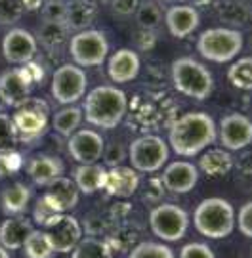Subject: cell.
Masks as SVG:
<instances>
[{
	"mask_svg": "<svg viewBox=\"0 0 252 258\" xmlns=\"http://www.w3.org/2000/svg\"><path fill=\"white\" fill-rule=\"evenodd\" d=\"M216 122L210 115L193 111L172 122L168 130V149L180 157H195L199 151L214 144Z\"/></svg>",
	"mask_w": 252,
	"mask_h": 258,
	"instance_id": "cell-1",
	"label": "cell"
},
{
	"mask_svg": "<svg viewBox=\"0 0 252 258\" xmlns=\"http://www.w3.org/2000/svg\"><path fill=\"white\" fill-rule=\"evenodd\" d=\"M126 111H128V98L124 90L111 84H100L84 98L82 119L94 124L96 128L111 130L117 128L124 120Z\"/></svg>",
	"mask_w": 252,
	"mask_h": 258,
	"instance_id": "cell-2",
	"label": "cell"
},
{
	"mask_svg": "<svg viewBox=\"0 0 252 258\" xmlns=\"http://www.w3.org/2000/svg\"><path fill=\"white\" fill-rule=\"evenodd\" d=\"M193 224L201 235L208 239H224L235 228V209L227 199L208 197L195 207Z\"/></svg>",
	"mask_w": 252,
	"mask_h": 258,
	"instance_id": "cell-3",
	"label": "cell"
},
{
	"mask_svg": "<svg viewBox=\"0 0 252 258\" xmlns=\"http://www.w3.org/2000/svg\"><path fill=\"white\" fill-rule=\"evenodd\" d=\"M172 84L180 94L193 100H206L214 90V77L193 57H178L170 65Z\"/></svg>",
	"mask_w": 252,
	"mask_h": 258,
	"instance_id": "cell-4",
	"label": "cell"
},
{
	"mask_svg": "<svg viewBox=\"0 0 252 258\" xmlns=\"http://www.w3.org/2000/svg\"><path fill=\"white\" fill-rule=\"evenodd\" d=\"M244 37L239 29L212 27L203 31L197 38V52L212 63H227L241 54Z\"/></svg>",
	"mask_w": 252,
	"mask_h": 258,
	"instance_id": "cell-5",
	"label": "cell"
},
{
	"mask_svg": "<svg viewBox=\"0 0 252 258\" xmlns=\"http://www.w3.org/2000/svg\"><path fill=\"white\" fill-rule=\"evenodd\" d=\"M10 119L18 142H33L46 134L50 105L40 98L29 96L16 107V113L10 115Z\"/></svg>",
	"mask_w": 252,
	"mask_h": 258,
	"instance_id": "cell-6",
	"label": "cell"
},
{
	"mask_svg": "<svg viewBox=\"0 0 252 258\" xmlns=\"http://www.w3.org/2000/svg\"><path fill=\"white\" fill-rule=\"evenodd\" d=\"M170 149L164 138L147 134L140 136L130 144L128 148V157H130V165L136 172H157L168 163Z\"/></svg>",
	"mask_w": 252,
	"mask_h": 258,
	"instance_id": "cell-7",
	"label": "cell"
},
{
	"mask_svg": "<svg viewBox=\"0 0 252 258\" xmlns=\"http://www.w3.org/2000/svg\"><path fill=\"white\" fill-rule=\"evenodd\" d=\"M69 52L78 67H98L109 55V42L102 31L84 29L69 40Z\"/></svg>",
	"mask_w": 252,
	"mask_h": 258,
	"instance_id": "cell-8",
	"label": "cell"
},
{
	"mask_svg": "<svg viewBox=\"0 0 252 258\" xmlns=\"http://www.w3.org/2000/svg\"><path fill=\"white\" fill-rule=\"evenodd\" d=\"M149 228L155 237L166 243H174L186 237L189 228V216L187 212L172 203H162L155 207L149 214Z\"/></svg>",
	"mask_w": 252,
	"mask_h": 258,
	"instance_id": "cell-9",
	"label": "cell"
},
{
	"mask_svg": "<svg viewBox=\"0 0 252 258\" xmlns=\"http://www.w3.org/2000/svg\"><path fill=\"white\" fill-rule=\"evenodd\" d=\"M82 224L67 212H59L42 226V233L54 254L71 252L76 247V243L82 239Z\"/></svg>",
	"mask_w": 252,
	"mask_h": 258,
	"instance_id": "cell-10",
	"label": "cell"
},
{
	"mask_svg": "<svg viewBox=\"0 0 252 258\" xmlns=\"http://www.w3.org/2000/svg\"><path fill=\"white\" fill-rule=\"evenodd\" d=\"M88 79L82 67L75 63L59 65L52 75V96L61 105H73L86 92Z\"/></svg>",
	"mask_w": 252,
	"mask_h": 258,
	"instance_id": "cell-11",
	"label": "cell"
},
{
	"mask_svg": "<svg viewBox=\"0 0 252 258\" xmlns=\"http://www.w3.org/2000/svg\"><path fill=\"white\" fill-rule=\"evenodd\" d=\"M33 83L35 75L25 65L6 69L0 75V100L10 107H18L19 103L31 96Z\"/></svg>",
	"mask_w": 252,
	"mask_h": 258,
	"instance_id": "cell-12",
	"label": "cell"
},
{
	"mask_svg": "<svg viewBox=\"0 0 252 258\" xmlns=\"http://www.w3.org/2000/svg\"><path fill=\"white\" fill-rule=\"evenodd\" d=\"M38 42L25 29H10L2 38V55L8 63L27 65L37 54Z\"/></svg>",
	"mask_w": 252,
	"mask_h": 258,
	"instance_id": "cell-13",
	"label": "cell"
},
{
	"mask_svg": "<svg viewBox=\"0 0 252 258\" xmlns=\"http://www.w3.org/2000/svg\"><path fill=\"white\" fill-rule=\"evenodd\" d=\"M220 142L229 151H241L252 142V122L243 113H231L220 120Z\"/></svg>",
	"mask_w": 252,
	"mask_h": 258,
	"instance_id": "cell-14",
	"label": "cell"
},
{
	"mask_svg": "<svg viewBox=\"0 0 252 258\" xmlns=\"http://www.w3.org/2000/svg\"><path fill=\"white\" fill-rule=\"evenodd\" d=\"M103 138L96 130L84 128L76 130L69 138V153L80 165H92L102 159L103 153Z\"/></svg>",
	"mask_w": 252,
	"mask_h": 258,
	"instance_id": "cell-15",
	"label": "cell"
},
{
	"mask_svg": "<svg viewBox=\"0 0 252 258\" xmlns=\"http://www.w3.org/2000/svg\"><path fill=\"white\" fill-rule=\"evenodd\" d=\"M199 182V166L187 161H174L164 165V172L160 178L162 187L170 194H189Z\"/></svg>",
	"mask_w": 252,
	"mask_h": 258,
	"instance_id": "cell-16",
	"label": "cell"
},
{
	"mask_svg": "<svg viewBox=\"0 0 252 258\" xmlns=\"http://www.w3.org/2000/svg\"><path fill=\"white\" fill-rule=\"evenodd\" d=\"M140 172H136L132 166H113L107 170L103 191L109 197L128 199L140 189Z\"/></svg>",
	"mask_w": 252,
	"mask_h": 258,
	"instance_id": "cell-17",
	"label": "cell"
},
{
	"mask_svg": "<svg viewBox=\"0 0 252 258\" xmlns=\"http://www.w3.org/2000/svg\"><path fill=\"white\" fill-rule=\"evenodd\" d=\"M164 23L170 35L176 38H186L201 25V12L189 4H174L164 10Z\"/></svg>",
	"mask_w": 252,
	"mask_h": 258,
	"instance_id": "cell-18",
	"label": "cell"
},
{
	"mask_svg": "<svg viewBox=\"0 0 252 258\" xmlns=\"http://www.w3.org/2000/svg\"><path fill=\"white\" fill-rule=\"evenodd\" d=\"M141 69V61L138 52L128 50V48H122L117 50L115 54L107 59V75L113 83L124 84L134 81Z\"/></svg>",
	"mask_w": 252,
	"mask_h": 258,
	"instance_id": "cell-19",
	"label": "cell"
},
{
	"mask_svg": "<svg viewBox=\"0 0 252 258\" xmlns=\"http://www.w3.org/2000/svg\"><path fill=\"white\" fill-rule=\"evenodd\" d=\"M78 187L75 185V182L71 180V178H67V176H59L56 178L52 184L46 185V201L57 212H67L71 211V209H75L76 205H78Z\"/></svg>",
	"mask_w": 252,
	"mask_h": 258,
	"instance_id": "cell-20",
	"label": "cell"
},
{
	"mask_svg": "<svg viewBox=\"0 0 252 258\" xmlns=\"http://www.w3.org/2000/svg\"><path fill=\"white\" fill-rule=\"evenodd\" d=\"M63 161L54 155H37L27 163V176L37 185L52 184L56 178L63 176Z\"/></svg>",
	"mask_w": 252,
	"mask_h": 258,
	"instance_id": "cell-21",
	"label": "cell"
},
{
	"mask_svg": "<svg viewBox=\"0 0 252 258\" xmlns=\"http://www.w3.org/2000/svg\"><path fill=\"white\" fill-rule=\"evenodd\" d=\"M33 231V222L25 216H10L0 224V245L6 250L21 249L29 233Z\"/></svg>",
	"mask_w": 252,
	"mask_h": 258,
	"instance_id": "cell-22",
	"label": "cell"
},
{
	"mask_svg": "<svg viewBox=\"0 0 252 258\" xmlns=\"http://www.w3.org/2000/svg\"><path fill=\"white\" fill-rule=\"evenodd\" d=\"M105 176H107V168L100 163H92V165H80L75 168L73 172V182L78 187V191L84 195H92L96 191H102L105 185Z\"/></svg>",
	"mask_w": 252,
	"mask_h": 258,
	"instance_id": "cell-23",
	"label": "cell"
},
{
	"mask_svg": "<svg viewBox=\"0 0 252 258\" xmlns=\"http://www.w3.org/2000/svg\"><path fill=\"white\" fill-rule=\"evenodd\" d=\"M65 6V25L69 27V31L71 29H76V31L88 29L98 14V6L92 0H67Z\"/></svg>",
	"mask_w": 252,
	"mask_h": 258,
	"instance_id": "cell-24",
	"label": "cell"
},
{
	"mask_svg": "<svg viewBox=\"0 0 252 258\" xmlns=\"http://www.w3.org/2000/svg\"><path fill=\"white\" fill-rule=\"evenodd\" d=\"M31 201V189L25 184H10L0 191V209L8 216H18L27 209Z\"/></svg>",
	"mask_w": 252,
	"mask_h": 258,
	"instance_id": "cell-25",
	"label": "cell"
},
{
	"mask_svg": "<svg viewBox=\"0 0 252 258\" xmlns=\"http://www.w3.org/2000/svg\"><path fill=\"white\" fill-rule=\"evenodd\" d=\"M199 166H201V172H205L206 176H225L233 170L235 161L233 155L225 149H210L201 155V161H199Z\"/></svg>",
	"mask_w": 252,
	"mask_h": 258,
	"instance_id": "cell-26",
	"label": "cell"
},
{
	"mask_svg": "<svg viewBox=\"0 0 252 258\" xmlns=\"http://www.w3.org/2000/svg\"><path fill=\"white\" fill-rule=\"evenodd\" d=\"M212 10L224 23L231 25V29L241 27L250 19V10L244 0H216Z\"/></svg>",
	"mask_w": 252,
	"mask_h": 258,
	"instance_id": "cell-27",
	"label": "cell"
},
{
	"mask_svg": "<svg viewBox=\"0 0 252 258\" xmlns=\"http://www.w3.org/2000/svg\"><path fill=\"white\" fill-rule=\"evenodd\" d=\"M35 38L46 50H57L69 40V27L65 23H46V21H42V25L38 29V35Z\"/></svg>",
	"mask_w": 252,
	"mask_h": 258,
	"instance_id": "cell-28",
	"label": "cell"
},
{
	"mask_svg": "<svg viewBox=\"0 0 252 258\" xmlns=\"http://www.w3.org/2000/svg\"><path fill=\"white\" fill-rule=\"evenodd\" d=\"M82 109L76 105H67L63 109H59L52 119V126L57 134L61 136H71L73 132L78 130V124L82 122Z\"/></svg>",
	"mask_w": 252,
	"mask_h": 258,
	"instance_id": "cell-29",
	"label": "cell"
},
{
	"mask_svg": "<svg viewBox=\"0 0 252 258\" xmlns=\"http://www.w3.org/2000/svg\"><path fill=\"white\" fill-rule=\"evenodd\" d=\"M71 258H113V250L107 241L98 237H82L71 250Z\"/></svg>",
	"mask_w": 252,
	"mask_h": 258,
	"instance_id": "cell-30",
	"label": "cell"
},
{
	"mask_svg": "<svg viewBox=\"0 0 252 258\" xmlns=\"http://www.w3.org/2000/svg\"><path fill=\"white\" fill-rule=\"evenodd\" d=\"M162 18H164V10H162L160 2H157V0L140 2V6L136 10L138 27L145 29V31H153L155 27H159Z\"/></svg>",
	"mask_w": 252,
	"mask_h": 258,
	"instance_id": "cell-31",
	"label": "cell"
},
{
	"mask_svg": "<svg viewBox=\"0 0 252 258\" xmlns=\"http://www.w3.org/2000/svg\"><path fill=\"white\" fill-rule=\"evenodd\" d=\"M227 81L239 90H250L252 88V57H241L231 63L227 71Z\"/></svg>",
	"mask_w": 252,
	"mask_h": 258,
	"instance_id": "cell-32",
	"label": "cell"
},
{
	"mask_svg": "<svg viewBox=\"0 0 252 258\" xmlns=\"http://www.w3.org/2000/svg\"><path fill=\"white\" fill-rule=\"evenodd\" d=\"M23 250L27 258H54V250L50 249L42 230H33L23 243Z\"/></svg>",
	"mask_w": 252,
	"mask_h": 258,
	"instance_id": "cell-33",
	"label": "cell"
},
{
	"mask_svg": "<svg viewBox=\"0 0 252 258\" xmlns=\"http://www.w3.org/2000/svg\"><path fill=\"white\" fill-rule=\"evenodd\" d=\"M128 258H174V252L164 243L141 241L136 247H132Z\"/></svg>",
	"mask_w": 252,
	"mask_h": 258,
	"instance_id": "cell-34",
	"label": "cell"
},
{
	"mask_svg": "<svg viewBox=\"0 0 252 258\" xmlns=\"http://www.w3.org/2000/svg\"><path fill=\"white\" fill-rule=\"evenodd\" d=\"M40 12H42V21L46 23H65V0H46L42 2Z\"/></svg>",
	"mask_w": 252,
	"mask_h": 258,
	"instance_id": "cell-35",
	"label": "cell"
},
{
	"mask_svg": "<svg viewBox=\"0 0 252 258\" xmlns=\"http://www.w3.org/2000/svg\"><path fill=\"white\" fill-rule=\"evenodd\" d=\"M111 214H102V212H92L86 216V220L82 224V230H86L88 237H94V235H100V233H105L109 231V224H111Z\"/></svg>",
	"mask_w": 252,
	"mask_h": 258,
	"instance_id": "cell-36",
	"label": "cell"
},
{
	"mask_svg": "<svg viewBox=\"0 0 252 258\" xmlns=\"http://www.w3.org/2000/svg\"><path fill=\"white\" fill-rule=\"evenodd\" d=\"M23 6L19 0H0V25H14L23 16Z\"/></svg>",
	"mask_w": 252,
	"mask_h": 258,
	"instance_id": "cell-37",
	"label": "cell"
},
{
	"mask_svg": "<svg viewBox=\"0 0 252 258\" xmlns=\"http://www.w3.org/2000/svg\"><path fill=\"white\" fill-rule=\"evenodd\" d=\"M21 168V155L16 149L0 151V178H8Z\"/></svg>",
	"mask_w": 252,
	"mask_h": 258,
	"instance_id": "cell-38",
	"label": "cell"
},
{
	"mask_svg": "<svg viewBox=\"0 0 252 258\" xmlns=\"http://www.w3.org/2000/svg\"><path fill=\"white\" fill-rule=\"evenodd\" d=\"M16 134H14V126H12V119L6 113H0V151L6 149H16Z\"/></svg>",
	"mask_w": 252,
	"mask_h": 258,
	"instance_id": "cell-39",
	"label": "cell"
},
{
	"mask_svg": "<svg viewBox=\"0 0 252 258\" xmlns=\"http://www.w3.org/2000/svg\"><path fill=\"white\" fill-rule=\"evenodd\" d=\"M126 151L128 149L124 148V144L121 142H111L107 148H103V153L102 157L105 159V165L103 166H119L124 163V159H126Z\"/></svg>",
	"mask_w": 252,
	"mask_h": 258,
	"instance_id": "cell-40",
	"label": "cell"
},
{
	"mask_svg": "<svg viewBox=\"0 0 252 258\" xmlns=\"http://www.w3.org/2000/svg\"><path fill=\"white\" fill-rule=\"evenodd\" d=\"M56 214H59V212H57L52 205L48 203L44 195H40V197L37 199V203H35V209H33V218H35V224L42 228V226H44L50 218H54Z\"/></svg>",
	"mask_w": 252,
	"mask_h": 258,
	"instance_id": "cell-41",
	"label": "cell"
},
{
	"mask_svg": "<svg viewBox=\"0 0 252 258\" xmlns=\"http://www.w3.org/2000/svg\"><path fill=\"white\" fill-rule=\"evenodd\" d=\"M180 258H216V254L205 243H187L180 250Z\"/></svg>",
	"mask_w": 252,
	"mask_h": 258,
	"instance_id": "cell-42",
	"label": "cell"
},
{
	"mask_svg": "<svg viewBox=\"0 0 252 258\" xmlns=\"http://www.w3.org/2000/svg\"><path fill=\"white\" fill-rule=\"evenodd\" d=\"M237 224H239V230L244 237H252V203L246 201V203L239 209L237 212Z\"/></svg>",
	"mask_w": 252,
	"mask_h": 258,
	"instance_id": "cell-43",
	"label": "cell"
},
{
	"mask_svg": "<svg viewBox=\"0 0 252 258\" xmlns=\"http://www.w3.org/2000/svg\"><path fill=\"white\" fill-rule=\"evenodd\" d=\"M134 42L138 44L141 52H149L155 48L157 44V35H155V31H145V29H140L136 35H134Z\"/></svg>",
	"mask_w": 252,
	"mask_h": 258,
	"instance_id": "cell-44",
	"label": "cell"
},
{
	"mask_svg": "<svg viewBox=\"0 0 252 258\" xmlns=\"http://www.w3.org/2000/svg\"><path fill=\"white\" fill-rule=\"evenodd\" d=\"M140 6V0H111V10L119 16H132Z\"/></svg>",
	"mask_w": 252,
	"mask_h": 258,
	"instance_id": "cell-45",
	"label": "cell"
},
{
	"mask_svg": "<svg viewBox=\"0 0 252 258\" xmlns=\"http://www.w3.org/2000/svg\"><path fill=\"white\" fill-rule=\"evenodd\" d=\"M216 4V0H193V8L195 10H212Z\"/></svg>",
	"mask_w": 252,
	"mask_h": 258,
	"instance_id": "cell-46",
	"label": "cell"
},
{
	"mask_svg": "<svg viewBox=\"0 0 252 258\" xmlns=\"http://www.w3.org/2000/svg\"><path fill=\"white\" fill-rule=\"evenodd\" d=\"M19 2H21L23 10H38L44 0H19Z\"/></svg>",
	"mask_w": 252,
	"mask_h": 258,
	"instance_id": "cell-47",
	"label": "cell"
},
{
	"mask_svg": "<svg viewBox=\"0 0 252 258\" xmlns=\"http://www.w3.org/2000/svg\"><path fill=\"white\" fill-rule=\"evenodd\" d=\"M0 258H10L8 250L4 249V247H2V245H0Z\"/></svg>",
	"mask_w": 252,
	"mask_h": 258,
	"instance_id": "cell-48",
	"label": "cell"
},
{
	"mask_svg": "<svg viewBox=\"0 0 252 258\" xmlns=\"http://www.w3.org/2000/svg\"><path fill=\"white\" fill-rule=\"evenodd\" d=\"M162 2H168V4H172V6H174V4H184L186 0H162Z\"/></svg>",
	"mask_w": 252,
	"mask_h": 258,
	"instance_id": "cell-49",
	"label": "cell"
},
{
	"mask_svg": "<svg viewBox=\"0 0 252 258\" xmlns=\"http://www.w3.org/2000/svg\"><path fill=\"white\" fill-rule=\"evenodd\" d=\"M92 2H96V0H92Z\"/></svg>",
	"mask_w": 252,
	"mask_h": 258,
	"instance_id": "cell-50",
	"label": "cell"
},
{
	"mask_svg": "<svg viewBox=\"0 0 252 258\" xmlns=\"http://www.w3.org/2000/svg\"><path fill=\"white\" fill-rule=\"evenodd\" d=\"M44 2H46V0H44Z\"/></svg>",
	"mask_w": 252,
	"mask_h": 258,
	"instance_id": "cell-51",
	"label": "cell"
}]
</instances>
